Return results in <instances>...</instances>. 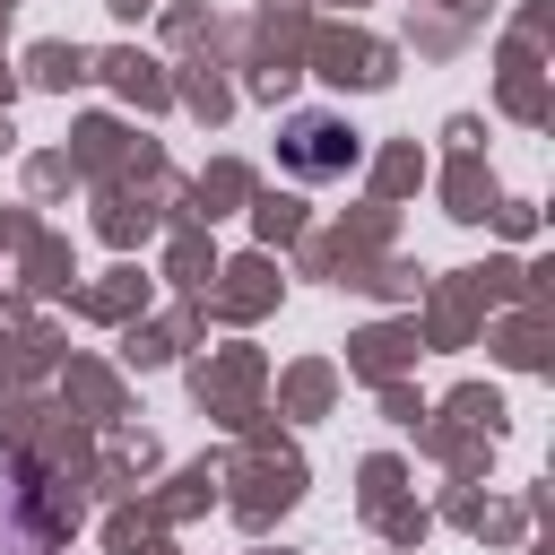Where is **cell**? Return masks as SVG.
<instances>
[{
    "label": "cell",
    "instance_id": "cell-1",
    "mask_svg": "<svg viewBox=\"0 0 555 555\" xmlns=\"http://www.w3.org/2000/svg\"><path fill=\"white\" fill-rule=\"evenodd\" d=\"M278 165L304 173V182H338V173L356 165V130L330 121V113H295V121L278 130Z\"/></svg>",
    "mask_w": 555,
    "mask_h": 555
}]
</instances>
